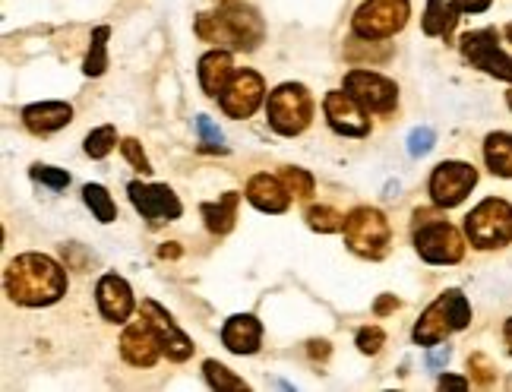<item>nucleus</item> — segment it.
Instances as JSON below:
<instances>
[{
	"instance_id": "f257e3e1",
	"label": "nucleus",
	"mask_w": 512,
	"mask_h": 392,
	"mask_svg": "<svg viewBox=\"0 0 512 392\" xmlns=\"http://www.w3.org/2000/svg\"><path fill=\"white\" fill-rule=\"evenodd\" d=\"M7 294L23 307H48L67 294V272L45 253H23L7 266Z\"/></svg>"
},
{
	"instance_id": "f03ea898",
	"label": "nucleus",
	"mask_w": 512,
	"mask_h": 392,
	"mask_svg": "<svg viewBox=\"0 0 512 392\" xmlns=\"http://www.w3.org/2000/svg\"><path fill=\"white\" fill-rule=\"evenodd\" d=\"M196 35L203 42L225 48V51H253L263 42V19L253 7L244 4H225L215 13H200L196 16Z\"/></svg>"
},
{
	"instance_id": "7ed1b4c3",
	"label": "nucleus",
	"mask_w": 512,
	"mask_h": 392,
	"mask_svg": "<svg viewBox=\"0 0 512 392\" xmlns=\"http://www.w3.org/2000/svg\"><path fill=\"white\" fill-rule=\"evenodd\" d=\"M471 323V307L465 301L462 291H443L437 301H433L424 313L421 320L415 323V342L418 345H440L449 332H459Z\"/></svg>"
},
{
	"instance_id": "20e7f679",
	"label": "nucleus",
	"mask_w": 512,
	"mask_h": 392,
	"mask_svg": "<svg viewBox=\"0 0 512 392\" xmlns=\"http://www.w3.org/2000/svg\"><path fill=\"white\" fill-rule=\"evenodd\" d=\"M415 219H418L415 222V247L421 253V260H427L433 266H452L465 257L462 234L449 222L437 219V215L427 209H418Z\"/></svg>"
},
{
	"instance_id": "39448f33",
	"label": "nucleus",
	"mask_w": 512,
	"mask_h": 392,
	"mask_svg": "<svg viewBox=\"0 0 512 392\" xmlns=\"http://www.w3.org/2000/svg\"><path fill=\"white\" fill-rule=\"evenodd\" d=\"M345 244L358 253V257L367 260H383L389 253V241H392V228L389 219L380 209H370V206H358L345 215Z\"/></svg>"
},
{
	"instance_id": "423d86ee",
	"label": "nucleus",
	"mask_w": 512,
	"mask_h": 392,
	"mask_svg": "<svg viewBox=\"0 0 512 392\" xmlns=\"http://www.w3.org/2000/svg\"><path fill=\"white\" fill-rule=\"evenodd\" d=\"M269 127L282 136H298L310 127L313 117V98L301 83H282L279 89L269 92L266 102Z\"/></svg>"
},
{
	"instance_id": "0eeeda50",
	"label": "nucleus",
	"mask_w": 512,
	"mask_h": 392,
	"mask_svg": "<svg viewBox=\"0 0 512 392\" xmlns=\"http://www.w3.org/2000/svg\"><path fill=\"white\" fill-rule=\"evenodd\" d=\"M465 234L478 250H497L512 241V206L506 200H484L465 219Z\"/></svg>"
},
{
	"instance_id": "6e6552de",
	"label": "nucleus",
	"mask_w": 512,
	"mask_h": 392,
	"mask_svg": "<svg viewBox=\"0 0 512 392\" xmlns=\"http://www.w3.org/2000/svg\"><path fill=\"white\" fill-rule=\"evenodd\" d=\"M408 16H411L408 0H364L351 19V29L361 38H389L405 29Z\"/></svg>"
},
{
	"instance_id": "1a4fd4ad",
	"label": "nucleus",
	"mask_w": 512,
	"mask_h": 392,
	"mask_svg": "<svg viewBox=\"0 0 512 392\" xmlns=\"http://www.w3.org/2000/svg\"><path fill=\"white\" fill-rule=\"evenodd\" d=\"M462 57L497 80L512 83V57L500 48V35L497 29H478V32H468L462 38Z\"/></svg>"
},
{
	"instance_id": "9d476101",
	"label": "nucleus",
	"mask_w": 512,
	"mask_h": 392,
	"mask_svg": "<svg viewBox=\"0 0 512 392\" xmlns=\"http://www.w3.org/2000/svg\"><path fill=\"white\" fill-rule=\"evenodd\" d=\"M130 193V203L136 206V212L143 215V219L152 225V228H159V225H168L174 219H181V200H177V193L165 184H143V181H133L127 187Z\"/></svg>"
},
{
	"instance_id": "9b49d317",
	"label": "nucleus",
	"mask_w": 512,
	"mask_h": 392,
	"mask_svg": "<svg viewBox=\"0 0 512 392\" xmlns=\"http://www.w3.org/2000/svg\"><path fill=\"white\" fill-rule=\"evenodd\" d=\"M475 184H478V171L468 162H443L430 174V200L440 209H452L475 190Z\"/></svg>"
},
{
	"instance_id": "f8f14e48",
	"label": "nucleus",
	"mask_w": 512,
	"mask_h": 392,
	"mask_svg": "<svg viewBox=\"0 0 512 392\" xmlns=\"http://www.w3.org/2000/svg\"><path fill=\"white\" fill-rule=\"evenodd\" d=\"M345 92H351L370 114H389L399 105V86L373 70L345 73Z\"/></svg>"
},
{
	"instance_id": "ddd939ff",
	"label": "nucleus",
	"mask_w": 512,
	"mask_h": 392,
	"mask_svg": "<svg viewBox=\"0 0 512 392\" xmlns=\"http://www.w3.org/2000/svg\"><path fill=\"white\" fill-rule=\"evenodd\" d=\"M266 98V86H263V76L256 70H234L228 89L219 95L222 102V111L228 117H234V121H244V117H250L256 108L263 105Z\"/></svg>"
},
{
	"instance_id": "4468645a",
	"label": "nucleus",
	"mask_w": 512,
	"mask_h": 392,
	"mask_svg": "<svg viewBox=\"0 0 512 392\" xmlns=\"http://www.w3.org/2000/svg\"><path fill=\"white\" fill-rule=\"evenodd\" d=\"M326 121L329 127L342 133V136H367L370 133V121H367V108L345 89H336L326 95L323 102Z\"/></svg>"
},
{
	"instance_id": "2eb2a0df",
	"label": "nucleus",
	"mask_w": 512,
	"mask_h": 392,
	"mask_svg": "<svg viewBox=\"0 0 512 392\" xmlns=\"http://www.w3.org/2000/svg\"><path fill=\"white\" fill-rule=\"evenodd\" d=\"M143 313V320L152 326L155 332V339L162 342V351L171 358V361H187L193 355V342L184 336L181 329H177V323L171 320V313L162 307V304H155V301H143L140 307Z\"/></svg>"
},
{
	"instance_id": "dca6fc26",
	"label": "nucleus",
	"mask_w": 512,
	"mask_h": 392,
	"mask_svg": "<svg viewBox=\"0 0 512 392\" xmlns=\"http://www.w3.org/2000/svg\"><path fill=\"white\" fill-rule=\"evenodd\" d=\"M95 298H98V310H102V317L111 320V323H124L133 313V288L127 285V279L114 276V272H108V276L98 279Z\"/></svg>"
},
{
	"instance_id": "f3484780",
	"label": "nucleus",
	"mask_w": 512,
	"mask_h": 392,
	"mask_svg": "<svg viewBox=\"0 0 512 392\" xmlns=\"http://www.w3.org/2000/svg\"><path fill=\"white\" fill-rule=\"evenodd\" d=\"M121 355L133 367H152L155 361H159V355H165V351H162V342L155 339L152 326L143 320V323H133V326L124 329V336H121Z\"/></svg>"
},
{
	"instance_id": "a211bd4d",
	"label": "nucleus",
	"mask_w": 512,
	"mask_h": 392,
	"mask_svg": "<svg viewBox=\"0 0 512 392\" xmlns=\"http://www.w3.org/2000/svg\"><path fill=\"white\" fill-rule=\"evenodd\" d=\"M222 342L234 355H256L263 342V326L253 313H234L222 329Z\"/></svg>"
},
{
	"instance_id": "6ab92c4d",
	"label": "nucleus",
	"mask_w": 512,
	"mask_h": 392,
	"mask_svg": "<svg viewBox=\"0 0 512 392\" xmlns=\"http://www.w3.org/2000/svg\"><path fill=\"white\" fill-rule=\"evenodd\" d=\"M73 121V108L67 102H35L23 108V124L35 133V136H48L64 130Z\"/></svg>"
},
{
	"instance_id": "aec40b11",
	"label": "nucleus",
	"mask_w": 512,
	"mask_h": 392,
	"mask_svg": "<svg viewBox=\"0 0 512 392\" xmlns=\"http://www.w3.org/2000/svg\"><path fill=\"white\" fill-rule=\"evenodd\" d=\"M247 200L260 209V212H272L279 215L291 206V193L282 184V178H269V174H253L247 184Z\"/></svg>"
},
{
	"instance_id": "412c9836",
	"label": "nucleus",
	"mask_w": 512,
	"mask_h": 392,
	"mask_svg": "<svg viewBox=\"0 0 512 392\" xmlns=\"http://www.w3.org/2000/svg\"><path fill=\"white\" fill-rule=\"evenodd\" d=\"M231 76H234V64H231V54L225 48H215V51L200 57V86L206 95L219 98L228 89Z\"/></svg>"
},
{
	"instance_id": "4be33fe9",
	"label": "nucleus",
	"mask_w": 512,
	"mask_h": 392,
	"mask_svg": "<svg viewBox=\"0 0 512 392\" xmlns=\"http://www.w3.org/2000/svg\"><path fill=\"white\" fill-rule=\"evenodd\" d=\"M238 203H241V193H234V190L219 196V203H203L200 212L206 219V228L212 234H228L234 228V219H238Z\"/></svg>"
},
{
	"instance_id": "5701e85b",
	"label": "nucleus",
	"mask_w": 512,
	"mask_h": 392,
	"mask_svg": "<svg viewBox=\"0 0 512 392\" xmlns=\"http://www.w3.org/2000/svg\"><path fill=\"white\" fill-rule=\"evenodd\" d=\"M459 23V7L449 4V0H427V10H424V19H421V29L424 35L437 38V35H452Z\"/></svg>"
},
{
	"instance_id": "b1692460",
	"label": "nucleus",
	"mask_w": 512,
	"mask_h": 392,
	"mask_svg": "<svg viewBox=\"0 0 512 392\" xmlns=\"http://www.w3.org/2000/svg\"><path fill=\"white\" fill-rule=\"evenodd\" d=\"M484 162L497 178H512V133H490L484 140Z\"/></svg>"
},
{
	"instance_id": "393cba45",
	"label": "nucleus",
	"mask_w": 512,
	"mask_h": 392,
	"mask_svg": "<svg viewBox=\"0 0 512 392\" xmlns=\"http://www.w3.org/2000/svg\"><path fill=\"white\" fill-rule=\"evenodd\" d=\"M108 35H111L108 26H98L92 32L89 54H86V64H83V73L86 76H102L108 70Z\"/></svg>"
},
{
	"instance_id": "a878e982",
	"label": "nucleus",
	"mask_w": 512,
	"mask_h": 392,
	"mask_svg": "<svg viewBox=\"0 0 512 392\" xmlns=\"http://www.w3.org/2000/svg\"><path fill=\"white\" fill-rule=\"evenodd\" d=\"M373 42H380V38H361V35H354L351 42H348V48H345V57H348L351 64H364V61L380 64V61H389L392 48L389 45L373 48Z\"/></svg>"
},
{
	"instance_id": "bb28decb",
	"label": "nucleus",
	"mask_w": 512,
	"mask_h": 392,
	"mask_svg": "<svg viewBox=\"0 0 512 392\" xmlns=\"http://www.w3.org/2000/svg\"><path fill=\"white\" fill-rule=\"evenodd\" d=\"M83 200H86V206L92 209V215L102 225H108V222H114L117 219V206H114V200H111V193L102 187V184H86L83 187Z\"/></svg>"
},
{
	"instance_id": "cd10ccee",
	"label": "nucleus",
	"mask_w": 512,
	"mask_h": 392,
	"mask_svg": "<svg viewBox=\"0 0 512 392\" xmlns=\"http://www.w3.org/2000/svg\"><path fill=\"white\" fill-rule=\"evenodd\" d=\"M279 178L288 187V193L298 196V200H310L313 190H317V181H313V174L304 171V168H282Z\"/></svg>"
},
{
	"instance_id": "c85d7f7f",
	"label": "nucleus",
	"mask_w": 512,
	"mask_h": 392,
	"mask_svg": "<svg viewBox=\"0 0 512 392\" xmlns=\"http://www.w3.org/2000/svg\"><path fill=\"white\" fill-rule=\"evenodd\" d=\"M203 374H206V380H209V386H212V389H234V392L250 389V386H247V380L234 377L231 370H228L225 364H219V361H206V364H203Z\"/></svg>"
},
{
	"instance_id": "c756f323",
	"label": "nucleus",
	"mask_w": 512,
	"mask_h": 392,
	"mask_svg": "<svg viewBox=\"0 0 512 392\" xmlns=\"http://www.w3.org/2000/svg\"><path fill=\"white\" fill-rule=\"evenodd\" d=\"M307 225L320 234H332V231H342L345 225V215H339L332 206H310L307 209Z\"/></svg>"
},
{
	"instance_id": "7c9ffc66",
	"label": "nucleus",
	"mask_w": 512,
	"mask_h": 392,
	"mask_svg": "<svg viewBox=\"0 0 512 392\" xmlns=\"http://www.w3.org/2000/svg\"><path fill=\"white\" fill-rule=\"evenodd\" d=\"M117 146V130L114 127H95L89 136H86V155L89 159H105L111 155V149Z\"/></svg>"
},
{
	"instance_id": "2f4dec72",
	"label": "nucleus",
	"mask_w": 512,
	"mask_h": 392,
	"mask_svg": "<svg viewBox=\"0 0 512 392\" xmlns=\"http://www.w3.org/2000/svg\"><path fill=\"white\" fill-rule=\"evenodd\" d=\"M29 174H32V181L45 184V187H51V190H64V187L70 184V174L61 171V168H51V165H32Z\"/></svg>"
},
{
	"instance_id": "473e14b6",
	"label": "nucleus",
	"mask_w": 512,
	"mask_h": 392,
	"mask_svg": "<svg viewBox=\"0 0 512 392\" xmlns=\"http://www.w3.org/2000/svg\"><path fill=\"white\" fill-rule=\"evenodd\" d=\"M121 152H124V159L136 168V171H143V174H149L152 171V165H149V155L143 152V146H140V140H133V136H127V140L121 143Z\"/></svg>"
},
{
	"instance_id": "72a5a7b5",
	"label": "nucleus",
	"mask_w": 512,
	"mask_h": 392,
	"mask_svg": "<svg viewBox=\"0 0 512 392\" xmlns=\"http://www.w3.org/2000/svg\"><path fill=\"white\" fill-rule=\"evenodd\" d=\"M468 370H471V377H475L478 386H490V383L497 380V367L490 364L484 355H471L468 358Z\"/></svg>"
},
{
	"instance_id": "f704fd0d",
	"label": "nucleus",
	"mask_w": 512,
	"mask_h": 392,
	"mask_svg": "<svg viewBox=\"0 0 512 392\" xmlns=\"http://www.w3.org/2000/svg\"><path fill=\"white\" fill-rule=\"evenodd\" d=\"M383 342H386V332L380 326L358 329V348L364 351V355H377V351L383 348Z\"/></svg>"
},
{
	"instance_id": "c9c22d12",
	"label": "nucleus",
	"mask_w": 512,
	"mask_h": 392,
	"mask_svg": "<svg viewBox=\"0 0 512 392\" xmlns=\"http://www.w3.org/2000/svg\"><path fill=\"white\" fill-rule=\"evenodd\" d=\"M433 140H437V136H433L430 127H415L408 136V152L415 155V159H421V155H427L433 149Z\"/></svg>"
},
{
	"instance_id": "e433bc0d",
	"label": "nucleus",
	"mask_w": 512,
	"mask_h": 392,
	"mask_svg": "<svg viewBox=\"0 0 512 392\" xmlns=\"http://www.w3.org/2000/svg\"><path fill=\"white\" fill-rule=\"evenodd\" d=\"M196 130H200V136H203V143H206V149H219V152H225V146H222V130L215 127L206 114H200L196 117Z\"/></svg>"
},
{
	"instance_id": "4c0bfd02",
	"label": "nucleus",
	"mask_w": 512,
	"mask_h": 392,
	"mask_svg": "<svg viewBox=\"0 0 512 392\" xmlns=\"http://www.w3.org/2000/svg\"><path fill=\"white\" fill-rule=\"evenodd\" d=\"M459 7V13H484L490 7V0H452Z\"/></svg>"
},
{
	"instance_id": "58836bf2",
	"label": "nucleus",
	"mask_w": 512,
	"mask_h": 392,
	"mask_svg": "<svg viewBox=\"0 0 512 392\" xmlns=\"http://www.w3.org/2000/svg\"><path fill=\"white\" fill-rule=\"evenodd\" d=\"M446 361H449V348H446V345H440L437 351H430V355H427V367H430V370L446 367Z\"/></svg>"
},
{
	"instance_id": "ea45409f",
	"label": "nucleus",
	"mask_w": 512,
	"mask_h": 392,
	"mask_svg": "<svg viewBox=\"0 0 512 392\" xmlns=\"http://www.w3.org/2000/svg\"><path fill=\"white\" fill-rule=\"evenodd\" d=\"M396 307H399V298H396V294H383V298L377 301V307H373V310H377V317H386V313H392Z\"/></svg>"
},
{
	"instance_id": "a19ab883",
	"label": "nucleus",
	"mask_w": 512,
	"mask_h": 392,
	"mask_svg": "<svg viewBox=\"0 0 512 392\" xmlns=\"http://www.w3.org/2000/svg\"><path fill=\"white\" fill-rule=\"evenodd\" d=\"M310 358L313 361H326L329 358V342H310Z\"/></svg>"
},
{
	"instance_id": "79ce46f5",
	"label": "nucleus",
	"mask_w": 512,
	"mask_h": 392,
	"mask_svg": "<svg viewBox=\"0 0 512 392\" xmlns=\"http://www.w3.org/2000/svg\"><path fill=\"white\" fill-rule=\"evenodd\" d=\"M440 389H468V380H462V377H440Z\"/></svg>"
},
{
	"instance_id": "37998d69",
	"label": "nucleus",
	"mask_w": 512,
	"mask_h": 392,
	"mask_svg": "<svg viewBox=\"0 0 512 392\" xmlns=\"http://www.w3.org/2000/svg\"><path fill=\"white\" fill-rule=\"evenodd\" d=\"M159 257H162V260H177V257H181V247H177V244H165V247L159 250Z\"/></svg>"
},
{
	"instance_id": "c03bdc74",
	"label": "nucleus",
	"mask_w": 512,
	"mask_h": 392,
	"mask_svg": "<svg viewBox=\"0 0 512 392\" xmlns=\"http://www.w3.org/2000/svg\"><path fill=\"white\" fill-rule=\"evenodd\" d=\"M506 342H509V351H512V320H506Z\"/></svg>"
},
{
	"instance_id": "a18cd8bd",
	"label": "nucleus",
	"mask_w": 512,
	"mask_h": 392,
	"mask_svg": "<svg viewBox=\"0 0 512 392\" xmlns=\"http://www.w3.org/2000/svg\"><path fill=\"white\" fill-rule=\"evenodd\" d=\"M506 38H509V45H512V23L506 26Z\"/></svg>"
},
{
	"instance_id": "49530a36",
	"label": "nucleus",
	"mask_w": 512,
	"mask_h": 392,
	"mask_svg": "<svg viewBox=\"0 0 512 392\" xmlns=\"http://www.w3.org/2000/svg\"><path fill=\"white\" fill-rule=\"evenodd\" d=\"M506 105H509V108H512V89H509V92H506Z\"/></svg>"
}]
</instances>
